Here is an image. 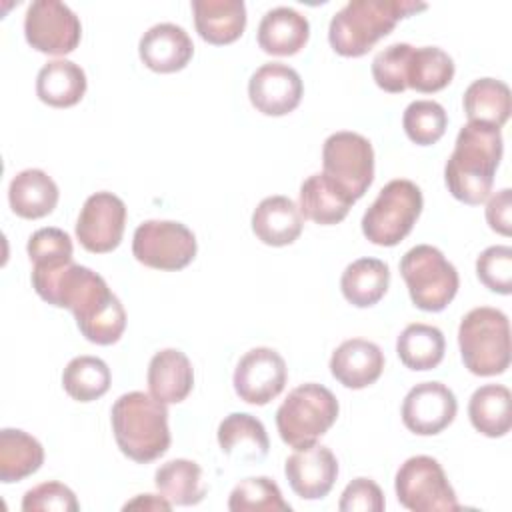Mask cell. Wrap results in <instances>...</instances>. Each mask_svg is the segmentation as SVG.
Masks as SVG:
<instances>
[{"mask_svg":"<svg viewBox=\"0 0 512 512\" xmlns=\"http://www.w3.org/2000/svg\"><path fill=\"white\" fill-rule=\"evenodd\" d=\"M32 286L44 302L68 308L88 342L110 346L124 334V306L94 270L74 262L50 270H32Z\"/></svg>","mask_w":512,"mask_h":512,"instance_id":"6da1fadb","label":"cell"},{"mask_svg":"<svg viewBox=\"0 0 512 512\" xmlns=\"http://www.w3.org/2000/svg\"><path fill=\"white\" fill-rule=\"evenodd\" d=\"M502 150L500 128L480 122L464 124L444 168L448 192L464 204H482L492 192Z\"/></svg>","mask_w":512,"mask_h":512,"instance_id":"7a4b0ae2","label":"cell"},{"mask_svg":"<svg viewBox=\"0 0 512 512\" xmlns=\"http://www.w3.org/2000/svg\"><path fill=\"white\" fill-rule=\"evenodd\" d=\"M426 8L428 4L420 0H350L332 16L328 42L340 56H364L380 38L388 36L402 18Z\"/></svg>","mask_w":512,"mask_h":512,"instance_id":"3957f363","label":"cell"},{"mask_svg":"<svg viewBox=\"0 0 512 512\" xmlns=\"http://www.w3.org/2000/svg\"><path fill=\"white\" fill-rule=\"evenodd\" d=\"M110 422L120 452L138 464L160 458L170 446L166 404L152 394H122L112 404Z\"/></svg>","mask_w":512,"mask_h":512,"instance_id":"277c9868","label":"cell"},{"mask_svg":"<svg viewBox=\"0 0 512 512\" xmlns=\"http://www.w3.org/2000/svg\"><path fill=\"white\" fill-rule=\"evenodd\" d=\"M460 356L468 372L496 376L510 366V324L502 310L472 308L458 326Z\"/></svg>","mask_w":512,"mask_h":512,"instance_id":"5b68a950","label":"cell"},{"mask_svg":"<svg viewBox=\"0 0 512 512\" xmlns=\"http://www.w3.org/2000/svg\"><path fill=\"white\" fill-rule=\"evenodd\" d=\"M338 412V400L326 386L300 384L288 392L276 410V428L284 444L296 450L306 448L332 428Z\"/></svg>","mask_w":512,"mask_h":512,"instance_id":"8992f818","label":"cell"},{"mask_svg":"<svg viewBox=\"0 0 512 512\" xmlns=\"http://www.w3.org/2000/svg\"><path fill=\"white\" fill-rule=\"evenodd\" d=\"M400 274L410 300L424 312L444 310L456 296L460 278L452 262L430 244L410 248L400 260Z\"/></svg>","mask_w":512,"mask_h":512,"instance_id":"52a82bcc","label":"cell"},{"mask_svg":"<svg viewBox=\"0 0 512 512\" xmlns=\"http://www.w3.org/2000/svg\"><path fill=\"white\" fill-rule=\"evenodd\" d=\"M420 188L404 178L390 180L362 216V234L376 246H396L422 212Z\"/></svg>","mask_w":512,"mask_h":512,"instance_id":"ba28073f","label":"cell"},{"mask_svg":"<svg viewBox=\"0 0 512 512\" xmlns=\"http://www.w3.org/2000/svg\"><path fill=\"white\" fill-rule=\"evenodd\" d=\"M322 166V174L356 202L374 180L372 144L358 132H334L324 140Z\"/></svg>","mask_w":512,"mask_h":512,"instance_id":"9c48e42d","label":"cell"},{"mask_svg":"<svg viewBox=\"0 0 512 512\" xmlns=\"http://www.w3.org/2000/svg\"><path fill=\"white\" fill-rule=\"evenodd\" d=\"M394 490L398 502L414 512L458 510L454 488L450 486L440 462L432 456H412L400 464Z\"/></svg>","mask_w":512,"mask_h":512,"instance_id":"30bf717a","label":"cell"},{"mask_svg":"<svg viewBox=\"0 0 512 512\" xmlns=\"http://www.w3.org/2000/svg\"><path fill=\"white\" fill-rule=\"evenodd\" d=\"M194 232L174 220H146L134 230V258L154 270H182L196 256Z\"/></svg>","mask_w":512,"mask_h":512,"instance_id":"8fae6325","label":"cell"},{"mask_svg":"<svg viewBox=\"0 0 512 512\" xmlns=\"http://www.w3.org/2000/svg\"><path fill=\"white\" fill-rule=\"evenodd\" d=\"M26 42L52 56L70 54L82 36L80 18L58 0H34L24 16Z\"/></svg>","mask_w":512,"mask_h":512,"instance_id":"7c38bea8","label":"cell"},{"mask_svg":"<svg viewBox=\"0 0 512 512\" xmlns=\"http://www.w3.org/2000/svg\"><path fill=\"white\" fill-rule=\"evenodd\" d=\"M126 226V204L112 192H96L86 198L76 220L78 242L94 254L118 248Z\"/></svg>","mask_w":512,"mask_h":512,"instance_id":"4fadbf2b","label":"cell"},{"mask_svg":"<svg viewBox=\"0 0 512 512\" xmlns=\"http://www.w3.org/2000/svg\"><path fill=\"white\" fill-rule=\"evenodd\" d=\"M288 368L284 358L266 346L248 350L236 364L234 390L240 400L264 406L272 402L286 386Z\"/></svg>","mask_w":512,"mask_h":512,"instance_id":"5bb4252c","label":"cell"},{"mask_svg":"<svg viewBox=\"0 0 512 512\" xmlns=\"http://www.w3.org/2000/svg\"><path fill=\"white\" fill-rule=\"evenodd\" d=\"M458 412L454 392L442 382H420L402 402V422L418 436H434L448 428Z\"/></svg>","mask_w":512,"mask_h":512,"instance_id":"9a60e30c","label":"cell"},{"mask_svg":"<svg viewBox=\"0 0 512 512\" xmlns=\"http://www.w3.org/2000/svg\"><path fill=\"white\" fill-rule=\"evenodd\" d=\"M304 94L300 74L282 62L262 64L248 80L252 106L264 116H284L296 110Z\"/></svg>","mask_w":512,"mask_h":512,"instance_id":"2e32d148","label":"cell"},{"mask_svg":"<svg viewBox=\"0 0 512 512\" xmlns=\"http://www.w3.org/2000/svg\"><path fill=\"white\" fill-rule=\"evenodd\" d=\"M284 474L294 494L304 500H320L338 478V460L328 446L312 444L286 458Z\"/></svg>","mask_w":512,"mask_h":512,"instance_id":"e0dca14e","label":"cell"},{"mask_svg":"<svg viewBox=\"0 0 512 512\" xmlns=\"http://www.w3.org/2000/svg\"><path fill=\"white\" fill-rule=\"evenodd\" d=\"M138 54L144 66L152 72L170 74L186 68L194 54V44L182 26L160 22L142 34Z\"/></svg>","mask_w":512,"mask_h":512,"instance_id":"ac0fdd59","label":"cell"},{"mask_svg":"<svg viewBox=\"0 0 512 512\" xmlns=\"http://www.w3.org/2000/svg\"><path fill=\"white\" fill-rule=\"evenodd\" d=\"M384 370V354L378 344L364 338L344 340L330 356L332 376L346 388L360 390L374 384Z\"/></svg>","mask_w":512,"mask_h":512,"instance_id":"d6986e66","label":"cell"},{"mask_svg":"<svg viewBox=\"0 0 512 512\" xmlns=\"http://www.w3.org/2000/svg\"><path fill=\"white\" fill-rule=\"evenodd\" d=\"M148 390L164 404H178L188 398L194 386V368L178 348L156 352L148 364Z\"/></svg>","mask_w":512,"mask_h":512,"instance_id":"ffe728a7","label":"cell"},{"mask_svg":"<svg viewBox=\"0 0 512 512\" xmlns=\"http://www.w3.org/2000/svg\"><path fill=\"white\" fill-rule=\"evenodd\" d=\"M308 36V18L290 6L268 10L258 24V46L272 56L298 54L306 46Z\"/></svg>","mask_w":512,"mask_h":512,"instance_id":"44dd1931","label":"cell"},{"mask_svg":"<svg viewBox=\"0 0 512 512\" xmlns=\"http://www.w3.org/2000/svg\"><path fill=\"white\" fill-rule=\"evenodd\" d=\"M194 26L200 38L214 46L232 44L246 28L242 0H192Z\"/></svg>","mask_w":512,"mask_h":512,"instance_id":"7402d4cb","label":"cell"},{"mask_svg":"<svg viewBox=\"0 0 512 512\" xmlns=\"http://www.w3.org/2000/svg\"><path fill=\"white\" fill-rule=\"evenodd\" d=\"M304 226V216L288 196H268L252 212V232L268 246L292 244Z\"/></svg>","mask_w":512,"mask_h":512,"instance_id":"603a6c76","label":"cell"},{"mask_svg":"<svg viewBox=\"0 0 512 512\" xmlns=\"http://www.w3.org/2000/svg\"><path fill=\"white\" fill-rule=\"evenodd\" d=\"M56 182L38 168H26L18 172L8 186V202L14 214L26 220L48 216L58 204Z\"/></svg>","mask_w":512,"mask_h":512,"instance_id":"cb8c5ba5","label":"cell"},{"mask_svg":"<svg viewBox=\"0 0 512 512\" xmlns=\"http://www.w3.org/2000/svg\"><path fill=\"white\" fill-rule=\"evenodd\" d=\"M218 444L226 456L240 462H258L270 448L264 424L246 412H232L220 422Z\"/></svg>","mask_w":512,"mask_h":512,"instance_id":"d4e9b609","label":"cell"},{"mask_svg":"<svg viewBox=\"0 0 512 512\" xmlns=\"http://www.w3.org/2000/svg\"><path fill=\"white\" fill-rule=\"evenodd\" d=\"M354 200L346 196L338 186H334L322 172L308 176L300 186L298 208L300 214L316 224L332 226L342 222Z\"/></svg>","mask_w":512,"mask_h":512,"instance_id":"484cf974","label":"cell"},{"mask_svg":"<svg viewBox=\"0 0 512 512\" xmlns=\"http://www.w3.org/2000/svg\"><path fill=\"white\" fill-rule=\"evenodd\" d=\"M86 92L84 70L66 58L46 62L36 76V96L52 108H70Z\"/></svg>","mask_w":512,"mask_h":512,"instance_id":"4316f807","label":"cell"},{"mask_svg":"<svg viewBox=\"0 0 512 512\" xmlns=\"http://www.w3.org/2000/svg\"><path fill=\"white\" fill-rule=\"evenodd\" d=\"M390 284V268L378 258H358L348 264L340 278L344 298L356 308H370L382 300Z\"/></svg>","mask_w":512,"mask_h":512,"instance_id":"83f0119b","label":"cell"},{"mask_svg":"<svg viewBox=\"0 0 512 512\" xmlns=\"http://www.w3.org/2000/svg\"><path fill=\"white\" fill-rule=\"evenodd\" d=\"M510 402V390L502 384H484L476 388L468 402L472 426L488 438L506 436L512 426Z\"/></svg>","mask_w":512,"mask_h":512,"instance_id":"f1b7e54d","label":"cell"},{"mask_svg":"<svg viewBox=\"0 0 512 512\" xmlns=\"http://www.w3.org/2000/svg\"><path fill=\"white\" fill-rule=\"evenodd\" d=\"M462 104L468 122L502 128L512 110V96L502 80L478 78L466 88Z\"/></svg>","mask_w":512,"mask_h":512,"instance_id":"f546056e","label":"cell"},{"mask_svg":"<svg viewBox=\"0 0 512 512\" xmlns=\"http://www.w3.org/2000/svg\"><path fill=\"white\" fill-rule=\"evenodd\" d=\"M44 462L42 444L24 430H0V482L12 484L34 474Z\"/></svg>","mask_w":512,"mask_h":512,"instance_id":"4dcf8cb0","label":"cell"},{"mask_svg":"<svg viewBox=\"0 0 512 512\" xmlns=\"http://www.w3.org/2000/svg\"><path fill=\"white\" fill-rule=\"evenodd\" d=\"M154 484L172 506H194L206 496L202 468L188 458L164 462L154 474Z\"/></svg>","mask_w":512,"mask_h":512,"instance_id":"1f68e13d","label":"cell"},{"mask_svg":"<svg viewBox=\"0 0 512 512\" xmlns=\"http://www.w3.org/2000/svg\"><path fill=\"white\" fill-rule=\"evenodd\" d=\"M444 350L446 340L442 330L422 322L408 324L396 340V354L400 362L418 372L436 368L444 358Z\"/></svg>","mask_w":512,"mask_h":512,"instance_id":"d6a6232c","label":"cell"},{"mask_svg":"<svg viewBox=\"0 0 512 512\" xmlns=\"http://www.w3.org/2000/svg\"><path fill=\"white\" fill-rule=\"evenodd\" d=\"M454 78V60L438 46H420L410 54L406 86L432 94L446 88Z\"/></svg>","mask_w":512,"mask_h":512,"instance_id":"836d02e7","label":"cell"},{"mask_svg":"<svg viewBox=\"0 0 512 512\" xmlns=\"http://www.w3.org/2000/svg\"><path fill=\"white\" fill-rule=\"evenodd\" d=\"M112 374L104 360L96 356H76L62 372V386L72 400L92 402L110 388Z\"/></svg>","mask_w":512,"mask_h":512,"instance_id":"e575fe53","label":"cell"},{"mask_svg":"<svg viewBox=\"0 0 512 512\" xmlns=\"http://www.w3.org/2000/svg\"><path fill=\"white\" fill-rule=\"evenodd\" d=\"M232 512H290L292 506L282 498L278 484L268 476L240 480L228 498Z\"/></svg>","mask_w":512,"mask_h":512,"instance_id":"d590c367","label":"cell"},{"mask_svg":"<svg viewBox=\"0 0 512 512\" xmlns=\"http://www.w3.org/2000/svg\"><path fill=\"white\" fill-rule=\"evenodd\" d=\"M402 126L414 144L430 146L444 136L448 114L444 106L434 100H414L404 110Z\"/></svg>","mask_w":512,"mask_h":512,"instance_id":"8d00e7d4","label":"cell"},{"mask_svg":"<svg viewBox=\"0 0 512 512\" xmlns=\"http://www.w3.org/2000/svg\"><path fill=\"white\" fill-rule=\"evenodd\" d=\"M32 270H50L72 264V240L60 228H40L26 244Z\"/></svg>","mask_w":512,"mask_h":512,"instance_id":"74e56055","label":"cell"},{"mask_svg":"<svg viewBox=\"0 0 512 512\" xmlns=\"http://www.w3.org/2000/svg\"><path fill=\"white\" fill-rule=\"evenodd\" d=\"M414 46L406 42H396L380 50L374 60H372V76L378 88L390 92V94H400L404 92L406 86V68L410 62Z\"/></svg>","mask_w":512,"mask_h":512,"instance_id":"f35d334b","label":"cell"},{"mask_svg":"<svg viewBox=\"0 0 512 512\" xmlns=\"http://www.w3.org/2000/svg\"><path fill=\"white\" fill-rule=\"evenodd\" d=\"M478 280L492 292L510 294L512 292V248L510 246H490L480 252L476 260Z\"/></svg>","mask_w":512,"mask_h":512,"instance_id":"ab89813d","label":"cell"},{"mask_svg":"<svg viewBox=\"0 0 512 512\" xmlns=\"http://www.w3.org/2000/svg\"><path fill=\"white\" fill-rule=\"evenodd\" d=\"M24 512H78L80 504L74 492L62 482H42L30 488L22 498Z\"/></svg>","mask_w":512,"mask_h":512,"instance_id":"60d3db41","label":"cell"},{"mask_svg":"<svg viewBox=\"0 0 512 512\" xmlns=\"http://www.w3.org/2000/svg\"><path fill=\"white\" fill-rule=\"evenodd\" d=\"M384 506V494L370 478H354L338 502L340 512H382Z\"/></svg>","mask_w":512,"mask_h":512,"instance_id":"b9f144b4","label":"cell"},{"mask_svg":"<svg viewBox=\"0 0 512 512\" xmlns=\"http://www.w3.org/2000/svg\"><path fill=\"white\" fill-rule=\"evenodd\" d=\"M510 210H512V194L510 188H502L500 192H496L488 204H486V222L488 226L502 234V236H510Z\"/></svg>","mask_w":512,"mask_h":512,"instance_id":"7bdbcfd3","label":"cell"},{"mask_svg":"<svg viewBox=\"0 0 512 512\" xmlns=\"http://www.w3.org/2000/svg\"><path fill=\"white\" fill-rule=\"evenodd\" d=\"M132 508H144V510H170L172 504L164 496H154V494H138L134 500L124 504V510Z\"/></svg>","mask_w":512,"mask_h":512,"instance_id":"ee69618b","label":"cell"}]
</instances>
